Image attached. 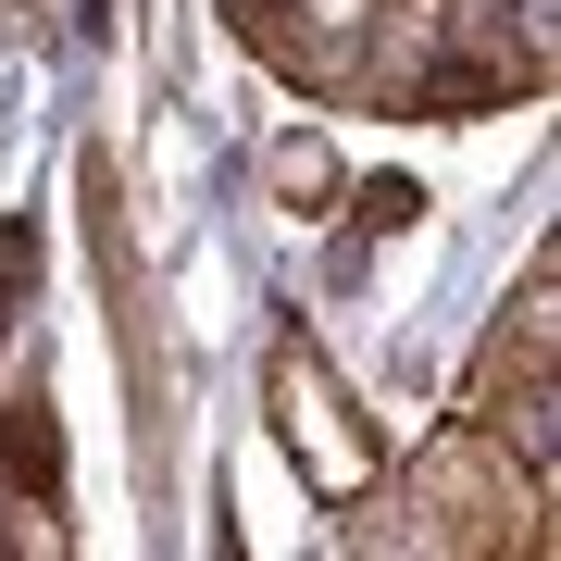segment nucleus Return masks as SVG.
<instances>
[{
  "mask_svg": "<svg viewBox=\"0 0 561 561\" xmlns=\"http://www.w3.org/2000/svg\"><path fill=\"white\" fill-rule=\"evenodd\" d=\"M275 400H287V437L324 461V486H362V449H350V424H337V387H324V362L287 350V362H275Z\"/></svg>",
  "mask_w": 561,
  "mask_h": 561,
  "instance_id": "obj_1",
  "label": "nucleus"
}]
</instances>
